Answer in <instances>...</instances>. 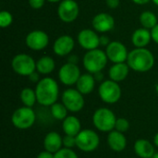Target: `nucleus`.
<instances>
[{"label": "nucleus", "mask_w": 158, "mask_h": 158, "mask_svg": "<svg viewBox=\"0 0 158 158\" xmlns=\"http://www.w3.org/2000/svg\"><path fill=\"white\" fill-rule=\"evenodd\" d=\"M106 141L109 148L117 153L123 152L127 147V139L124 133L119 132L116 130L108 132Z\"/></svg>", "instance_id": "17"}, {"label": "nucleus", "mask_w": 158, "mask_h": 158, "mask_svg": "<svg viewBox=\"0 0 158 158\" xmlns=\"http://www.w3.org/2000/svg\"><path fill=\"white\" fill-rule=\"evenodd\" d=\"M78 43L83 49L90 51L97 49L100 46V36L97 34V31L91 29L81 30L77 36Z\"/></svg>", "instance_id": "14"}, {"label": "nucleus", "mask_w": 158, "mask_h": 158, "mask_svg": "<svg viewBox=\"0 0 158 158\" xmlns=\"http://www.w3.org/2000/svg\"><path fill=\"white\" fill-rule=\"evenodd\" d=\"M139 19L142 27L150 31L158 24V19L156 15L150 10H145L142 12Z\"/></svg>", "instance_id": "25"}, {"label": "nucleus", "mask_w": 158, "mask_h": 158, "mask_svg": "<svg viewBox=\"0 0 158 158\" xmlns=\"http://www.w3.org/2000/svg\"><path fill=\"white\" fill-rule=\"evenodd\" d=\"M61 101L71 113H78L84 107L85 101L83 94L77 89L69 88L62 93Z\"/></svg>", "instance_id": "9"}, {"label": "nucleus", "mask_w": 158, "mask_h": 158, "mask_svg": "<svg viewBox=\"0 0 158 158\" xmlns=\"http://www.w3.org/2000/svg\"><path fill=\"white\" fill-rule=\"evenodd\" d=\"M75 47L74 39L68 34H64L56 39L53 44V51L58 56L69 55Z\"/></svg>", "instance_id": "16"}, {"label": "nucleus", "mask_w": 158, "mask_h": 158, "mask_svg": "<svg viewBox=\"0 0 158 158\" xmlns=\"http://www.w3.org/2000/svg\"><path fill=\"white\" fill-rule=\"evenodd\" d=\"M92 120L94 128L99 131L110 132L115 130L117 117L111 109L100 107L94 112Z\"/></svg>", "instance_id": "3"}, {"label": "nucleus", "mask_w": 158, "mask_h": 158, "mask_svg": "<svg viewBox=\"0 0 158 158\" xmlns=\"http://www.w3.org/2000/svg\"><path fill=\"white\" fill-rule=\"evenodd\" d=\"M92 26L97 32L105 33L112 31L115 27L114 18L106 12H101L96 14L92 20Z\"/></svg>", "instance_id": "15"}, {"label": "nucleus", "mask_w": 158, "mask_h": 158, "mask_svg": "<svg viewBox=\"0 0 158 158\" xmlns=\"http://www.w3.org/2000/svg\"><path fill=\"white\" fill-rule=\"evenodd\" d=\"M130 127H131V124H130V121L127 118H117L116 125H115V130L116 131H118L119 132H122V133H125L130 130Z\"/></svg>", "instance_id": "29"}, {"label": "nucleus", "mask_w": 158, "mask_h": 158, "mask_svg": "<svg viewBox=\"0 0 158 158\" xmlns=\"http://www.w3.org/2000/svg\"><path fill=\"white\" fill-rule=\"evenodd\" d=\"M49 3H60L62 0H46Z\"/></svg>", "instance_id": "42"}, {"label": "nucleus", "mask_w": 158, "mask_h": 158, "mask_svg": "<svg viewBox=\"0 0 158 158\" xmlns=\"http://www.w3.org/2000/svg\"><path fill=\"white\" fill-rule=\"evenodd\" d=\"M98 94L104 103L113 105L120 100L122 91L118 82L109 79L100 83L98 88Z\"/></svg>", "instance_id": "6"}, {"label": "nucleus", "mask_w": 158, "mask_h": 158, "mask_svg": "<svg viewBox=\"0 0 158 158\" xmlns=\"http://www.w3.org/2000/svg\"><path fill=\"white\" fill-rule=\"evenodd\" d=\"M25 44L31 50L41 51L48 46L49 36L42 30H33L26 35Z\"/></svg>", "instance_id": "12"}, {"label": "nucleus", "mask_w": 158, "mask_h": 158, "mask_svg": "<svg viewBox=\"0 0 158 158\" xmlns=\"http://www.w3.org/2000/svg\"><path fill=\"white\" fill-rule=\"evenodd\" d=\"M151 34H152V40L156 44H158V24L151 30Z\"/></svg>", "instance_id": "35"}, {"label": "nucleus", "mask_w": 158, "mask_h": 158, "mask_svg": "<svg viewBox=\"0 0 158 158\" xmlns=\"http://www.w3.org/2000/svg\"><path fill=\"white\" fill-rule=\"evenodd\" d=\"M19 98H20L21 103L23 104V106H28V107H32L37 102V96H36L35 90L29 88V87H26L21 90Z\"/></svg>", "instance_id": "26"}, {"label": "nucleus", "mask_w": 158, "mask_h": 158, "mask_svg": "<svg viewBox=\"0 0 158 158\" xmlns=\"http://www.w3.org/2000/svg\"><path fill=\"white\" fill-rule=\"evenodd\" d=\"M13 22V16L7 10H2L0 12V27L7 28Z\"/></svg>", "instance_id": "28"}, {"label": "nucleus", "mask_w": 158, "mask_h": 158, "mask_svg": "<svg viewBox=\"0 0 158 158\" xmlns=\"http://www.w3.org/2000/svg\"><path fill=\"white\" fill-rule=\"evenodd\" d=\"M39 72H37V71H34L33 73H31L30 76H29V79H30V81H32V82H38L41 79H39Z\"/></svg>", "instance_id": "37"}, {"label": "nucleus", "mask_w": 158, "mask_h": 158, "mask_svg": "<svg viewBox=\"0 0 158 158\" xmlns=\"http://www.w3.org/2000/svg\"><path fill=\"white\" fill-rule=\"evenodd\" d=\"M37 158H55V154H52L46 150L40 152L37 156Z\"/></svg>", "instance_id": "34"}, {"label": "nucleus", "mask_w": 158, "mask_h": 158, "mask_svg": "<svg viewBox=\"0 0 158 158\" xmlns=\"http://www.w3.org/2000/svg\"><path fill=\"white\" fill-rule=\"evenodd\" d=\"M153 1V3L155 4V5H156L158 6V0H152Z\"/></svg>", "instance_id": "43"}, {"label": "nucleus", "mask_w": 158, "mask_h": 158, "mask_svg": "<svg viewBox=\"0 0 158 158\" xmlns=\"http://www.w3.org/2000/svg\"><path fill=\"white\" fill-rule=\"evenodd\" d=\"M95 78L92 73L81 74L76 83V89L83 95L91 94L95 87Z\"/></svg>", "instance_id": "22"}, {"label": "nucleus", "mask_w": 158, "mask_h": 158, "mask_svg": "<svg viewBox=\"0 0 158 158\" xmlns=\"http://www.w3.org/2000/svg\"><path fill=\"white\" fill-rule=\"evenodd\" d=\"M151 41V31L143 27L135 30L131 35V43L136 48H145Z\"/></svg>", "instance_id": "20"}, {"label": "nucleus", "mask_w": 158, "mask_h": 158, "mask_svg": "<svg viewBox=\"0 0 158 158\" xmlns=\"http://www.w3.org/2000/svg\"><path fill=\"white\" fill-rule=\"evenodd\" d=\"M44 150L56 154L63 148V137L56 131L48 132L44 139Z\"/></svg>", "instance_id": "18"}, {"label": "nucleus", "mask_w": 158, "mask_h": 158, "mask_svg": "<svg viewBox=\"0 0 158 158\" xmlns=\"http://www.w3.org/2000/svg\"><path fill=\"white\" fill-rule=\"evenodd\" d=\"M94 76L95 81H102V80H103V74H102V71H100V72H97V73L94 74Z\"/></svg>", "instance_id": "39"}, {"label": "nucleus", "mask_w": 158, "mask_h": 158, "mask_svg": "<svg viewBox=\"0 0 158 158\" xmlns=\"http://www.w3.org/2000/svg\"><path fill=\"white\" fill-rule=\"evenodd\" d=\"M110 44V40L106 35H102L100 36V45L102 46H107Z\"/></svg>", "instance_id": "36"}, {"label": "nucleus", "mask_w": 158, "mask_h": 158, "mask_svg": "<svg viewBox=\"0 0 158 158\" xmlns=\"http://www.w3.org/2000/svg\"><path fill=\"white\" fill-rule=\"evenodd\" d=\"M37 103L43 106H51L57 102L59 96V86L57 81L51 77L41 79L35 87Z\"/></svg>", "instance_id": "1"}, {"label": "nucleus", "mask_w": 158, "mask_h": 158, "mask_svg": "<svg viewBox=\"0 0 158 158\" xmlns=\"http://www.w3.org/2000/svg\"><path fill=\"white\" fill-rule=\"evenodd\" d=\"M80 7L76 0H62L57 7V15L60 20L71 23L78 18Z\"/></svg>", "instance_id": "11"}, {"label": "nucleus", "mask_w": 158, "mask_h": 158, "mask_svg": "<svg viewBox=\"0 0 158 158\" xmlns=\"http://www.w3.org/2000/svg\"><path fill=\"white\" fill-rule=\"evenodd\" d=\"M63 147L69 149L76 147V136L65 134V136H63Z\"/></svg>", "instance_id": "31"}, {"label": "nucleus", "mask_w": 158, "mask_h": 158, "mask_svg": "<svg viewBox=\"0 0 158 158\" xmlns=\"http://www.w3.org/2000/svg\"><path fill=\"white\" fill-rule=\"evenodd\" d=\"M106 54L108 58L113 64L115 63H123L127 62L128 58V49L127 47L118 41H112L110 44L106 47Z\"/></svg>", "instance_id": "13"}, {"label": "nucleus", "mask_w": 158, "mask_h": 158, "mask_svg": "<svg viewBox=\"0 0 158 158\" xmlns=\"http://www.w3.org/2000/svg\"><path fill=\"white\" fill-rule=\"evenodd\" d=\"M45 1L46 0H29V5L33 9H41L44 6Z\"/></svg>", "instance_id": "32"}, {"label": "nucleus", "mask_w": 158, "mask_h": 158, "mask_svg": "<svg viewBox=\"0 0 158 158\" xmlns=\"http://www.w3.org/2000/svg\"><path fill=\"white\" fill-rule=\"evenodd\" d=\"M108 58L106 56V52L101 49H94L87 51L82 58V64L84 69L92 74H95L97 72L102 71L106 64Z\"/></svg>", "instance_id": "4"}, {"label": "nucleus", "mask_w": 158, "mask_h": 158, "mask_svg": "<svg viewBox=\"0 0 158 158\" xmlns=\"http://www.w3.org/2000/svg\"><path fill=\"white\" fill-rule=\"evenodd\" d=\"M78 56H71L69 57V62L70 63H74V64H77L78 63Z\"/></svg>", "instance_id": "40"}, {"label": "nucleus", "mask_w": 158, "mask_h": 158, "mask_svg": "<svg viewBox=\"0 0 158 158\" xmlns=\"http://www.w3.org/2000/svg\"><path fill=\"white\" fill-rule=\"evenodd\" d=\"M50 112L52 117L56 119V120H61L63 121L69 115L68 112L69 110L67 109V107L65 106V105L61 102V103H55L54 105H52L50 106Z\"/></svg>", "instance_id": "27"}, {"label": "nucleus", "mask_w": 158, "mask_h": 158, "mask_svg": "<svg viewBox=\"0 0 158 158\" xmlns=\"http://www.w3.org/2000/svg\"><path fill=\"white\" fill-rule=\"evenodd\" d=\"M130 67L127 64V62H123V63H115L113 64L109 70H108V76L109 79L117 81V82H121L124 80H126V78L128 77L129 73H130Z\"/></svg>", "instance_id": "21"}, {"label": "nucleus", "mask_w": 158, "mask_h": 158, "mask_svg": "<svg viewBox=\"0 0 158 158\" xmlns=\"http://www.w3.org/2000/svg\"><path fill=\"white\" fill-rule=\"evenodd\" d=\"M36 121V113L32 107L21 106L17 108L11 116L12 125L19 130H28Z\"/></svg>", "instance_id": "5"}, {"label": "nucleus", "mask_w": 158, "mask_h": 158, "mask_svg": "<svg viewBox=\"0 0 158 158\" xmlns=\"http://www.w3.org/2000/svg\"><path fill=\"white\" fill-rule=\"evenodd\" d=\"M134 4H136V5H141V6H143V5H146V4H148L150 1H152V0H131Z\"/></svg>", "instance_id": "38"}, {"label": "nucleus", "mask_w": 158, "mask_h": 158, "mask_svg": "<svg viewBox=\"0 0 158 158\" xmlns=\"http://www.w3.org/2000/svg\"><path fill=\"white\" fill-rule=\"evenodd\" d=\"M55 158H79V156L72 149L63 147L55 154Z\"/></svg>", "instance_id": "30"}, {"label": "nucleus", "mask_w": 158, "mask_h": 158, "mask_svg": "<svg viewBox=\"0 0 158 158\" xmlns=\"http://www.w3.org/2000/svg\"><path fill=\"white\" fill-rule=\"evenodd\" d=\"M153 158H158V152H156V155L154 156V157Z\"/></svg>", "instance_id": "44"}, {"label": "nucleus", "mask_w": 158, "mask_h": 158, "mask_svg": "<svg viewBox=\"0 0 158 158\" xmlns=\"http://www.w3.org/2000/svg\"><path fill=\"white\" fill-rule=\"evenodd\" d=\"M56 62L50 56H43L36 61V71L40 74L48 75L54 71Z\"/></svg>", "instance_id": "24"}, {"label": "nucleus", "mask_w": 158, "mask_h": 158, "mask_svg": "<svg viewBox=\"0 0 158 158\" xmlns=\"http://www.w3.org/2000/svg\"><path fill=\"white\" fill-rule=\"evenodd\" d=\"M100 144V137L98 133L90 129L81 130L76 136V147L84 152L91 153L95 151Z\"/></svg>", "instance_id": "7"}, {"label": "nucleus", "mask_w": 158, "mask_h": 158, "mask_svg": "<svg viewBox=\"0 0 158 158\" xmlns=\"http://www.w3.org/2000/svg\"><path fill=\"white\" fill-rule=\"evenodd\" d=\"M155 56L153 53L145 48H136L129 52L127 64L130 69L136 72H147L155 66Z\"/></svg>", "instance_id": "2"}, {"label": "nucleus", "mask_w": 158, "mask_h": 158, "mask_svg": "<svg viewBox=\"0 0 158 158\" xmlns=\"http://www.w3.org/2000/svg\"><path fill=\"white\" fill-rule=\"evenodd\" d=\"M106 6L111 9H116L120 4V0H106Z\"/></svg>", "instance_id": "33"}, {"label": "nucleus", "mask_w": 158, "mask_h": 158, "mask_svg": "<svg viewBox=\"0 0 158 158\" xmlns=\"http://www.w3.org/2000/svg\"><path fill=\"white\" fill-rule=\"evenodd\" d=\"M154 143L145 139H138L134 143V152L141 158H153L156 155Z\"/></svg>", "instance_id": "19"}, {"label": "nucleus", "mask_w": 158, "mask_h": 158, "mask_svg": "<svg viewBox=\"0 0 158 158\" xmlns=\"http://www.w3.org/2000/svg\"><path fill=\"white\" fill-rule=\"evenodd\" d=\"M62 130L67 135L77 136L81 131V120L76 116H68L62 121Z\"/></svg>", "instance_id": "23"}, {"label": "nucleus", "mask_w": 158, "mask_h": 158, "mask_svg": "<svg viewBox=\"0 0 158 158\" xmlns=\"http://www.w3.org/2000/svg\"><path fill=\"white\" fill-rule=\"evenodd\" d=\"M154 144L156 145V147H158V132L155 135V137H154Z\"/></svg>", "instance_id": "41"}, {"label": "nucleus", "mask_w": 158, "mask_h": 158, "mask_svg": "<svg viewBox=\"0 0 158 158\" xmlns=\"http://www.w3.org/2000/svg\"><path fill=\"white\" fill-rule=\"evenodd\" d=\"M11 68L18 75L29 77L31 73L36 71V61L30 55L18 54L12 58Z\"/></svg>", "instance_id": "8"}, {"label": "nucleus", "mask_w": 158, "mask_h": 158, "mask_svg": "<svg viewBox=\"0 0 158 158\" xmlns=\"http://www.w3.org/2000/svg\"><path fill=\"white\" fill-rule=\"evenodd\" d=\"M81 75V69L78 65L70 62H67L62 65L58 71L59 81L66 86L76 85Z\"/></svg>", "instance_id": "10"}]
</instances>
